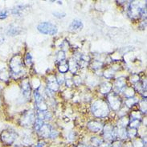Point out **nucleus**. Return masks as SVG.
Returning <instances> with one entry per match:
<instances>
[{
    "mask_svg": "<svg viewBox=\"0 0 147 147\" xmlns=\"http://www.w3.org/2000/svg\"><path fill=\"white\" fill-rule=\"evenodd\" d=\"M83 27H84V25H83V23L81 22V20L74 19L69 26V31H80V30H82Z\"/></svg>",
    "mask_w": 147,
    "mask_h": 147,
    "instance_id": "9d476101",
    "label": "nucleus"
},
{
    "mask_svg": "<svg viewBox=\"0 0 147 147\" xmlns=\"http://www.w3.org/2000/svg\"><path fill=\"white\" fill-rule=\"evenodd\" d=\"M58 63V69H59V72L61 74H63L65 72H67L68 71V60H63V61H61V62H59V63Z\"/></svg>",
    "mask_w": 147,
    "mask_h": 147,
    "instance_id": "4468645a",
    "label": "nucleus"
},
{
    "mask_svg": "<svg viewBox=\"0 0 147 147\" xmlns=\"http://www.w3.org/2000/svg\"><path fill=\"white\" fill-rule=\"evenodd\" d=\"M34 96H35V101H36V104H37V103H39V102H40L41 100H43L42 95H41V93H40V92H39V91H38V90L35 91V92H34Z\"/></svg>",
    "mask_w": 147,
    "mask_h": 147,
    "instance_id": "b1692460",
    "label": "nucleus"
},
{
    "mask_svg": "<svg viewBox=\"0 0 147 147\" xmlns=\"http://www.w3.org/2000/svg\"><path fill=\"white\" fill-rule=\"evenodd\" d=\"M43 121L40 119V118H36V120H35V129L36 130H37V131H39V130L40 129V128L43 126Z\"/></svg>",
    "mask_w": 147,
    "mask_h": 147,
    "instance_id": "5701e85b",
    "label": "nucleus"
},
{
    "mask_svg": "<svg viewBox=\"0 0 147 147\" xmlns=\"http://www.w3.org/2000/svg\"><path fill=\"white\" fill-rule=\"evenodd\" d=\"M36 120L35 113L32 111H29L25 112L21 117V124L22 125H31Z\"/></svg>",
    "mask_w": 147,
    "mask_h": 147,
    "instance_id": "423d86ee",
    "label": "nucleus"
},
{
    "mask_svg": "<svg viewBox=\"0 0 147 147\" xmlns=\"http://www.w3.org/2000/svg\"><path fill=\"white\" fill-rule=\"evenodd\" d=\"M65 58H66V56H65V53L63 51H60L58 52L57 54V57H56V63L61 62L65 60Z\"/></svg>",
    "mask_w": 147,
    "mask_h": 147,
    "instance_id": "4be33fe9",
    "label": "nucleus"
},
{
    "mask_svg": "<svg viewBox=\"0 0 147 147\" xmlns=\"http://www.w3.org/2000/svg\"><path fill=\"white\" fill-rule=\"evenodd\" d=\"M102 65H103L102 62H100L99 60H96V61H94L93 63H92V68H94V69H98V68H101Z\"/></svg>",
    "mask_w": 147,
    "mask_h": 147,
    "instance_id": "393cba45",
    "label": "nucleus"
},
{
    "mask_svg": "<svg viewBox=\"0 0 147 147\" xmlns=\"http://www.w3.org/2000/svg\"><path fill=\"white\" fill-rule=\"evenodd\" d=\"M108 100H109V105H111V107L112 108L113 110L119 109L121 101V98L119 97V96L116 92H112V93L109 94Z\"/></svg>",
    "mask_w": 147,
    "mask_h": 147,
    "instance_id": "39448f33",
    "label": "nucleus"
},
{
    "mask_svg": "<svg viewBox=\"0 0 147 147\" xmlns=\"http://www.w3.org/2000/svg\"><path fill=\"white\" fill-rule=\"evenodd\" d=\"M52 14L55 17H56L58 19H62V18L65 17V15H66V14H65L64 12H60V11H55Z\"/></svg>",
    "mask_w": 147,
    "mask_h": 147,
    "instance_id": "a878e982",
    "label": "nucleus"
},
{
    "mask_svg": "<svg viewBox=\"0 0 147 147\" xmlns=\"http://www.w3.org/2000/svg\"><path fill=\"white\" fill-rule=\"evenodd\" d=\"M22 89H23V96L28 99L30 98V94H31V86L28 80H24L22 85Z\"/></svg>",
    "mask_w": 147,
    "mask_h": 147,
    "instance_id": "f8f14e48",
    "label": "nucleus"
},
{
    "mask_svg": "<svg viewBox=\"0 0 147 147\" xmlns=\"http://www.w3.org/2000/svg\"><path fill=\"white\" fill-rule=\"evenodd\" d=\"M141 8L138 6V3H131L129 7V14L132 16V18L137 17L140 15Z\"/></svg>",
    "mask_w": 147,
    "mask_h": 147,
    "instance_id": "6e6552de",
    "label": "nucleus"
},
{
    "mask_svg": "<svg viewBox=\"0 0 147 147\" xmlns=\"http://www.w3.org/2000/svg\"><path fill=\"white\" fill-rule=\"evenodd\" d=\"M129 125L132 128L136 129L137 127H138L140 125V120L137 119V118L131 117V119H130V121H129Z\"/></svg>",
    "mask_w": 147,
    "mask_h": 147,
    "instance_id": "412c9836",
    "label": "nucleus"
},
{
    "mask_svg": "<svg viewBox=\"0 0 147 147\" xmlns=\"http://www.w3.org/2000/svg\"><path fill=\"white\" fill-rule=\"evenodd\" d=\"M59 89V84L54 76H51L47 78V89L54 92Z\"/></svg>",
    "mask_w": 147,
    "mask_h": 147,
    "instance_id": "0eeeda50",
    "label": "nucleus"
},
{
    "mask_svg": "<svg viewBox=\"0 0 147 147\" xmlns=\"http://www.w3.org/2000/svg\"><path fill=\"white\" fill-rule=\"evenodd\" d=\"M66 83H67V85L68 87H72L73 85H74V82L72 79H69V80H66Z\"/></svg>",
    "mask_w": 147,
    "mask_h": 147,
    "instance_id": "c85d7f7f",
    "label": "nucleus"
},
{
    "mask_svg": "<svg viewBox=\"0 0 147 147\" xmlns=\"http://www.w3.org/2000/svg\"><path fill=\"white\" fill-rule=\"evenodd\" d=\"M25 63L27 65H30L32 63V58H31V56L30 53H27V56H26V58H25Z\"/></svg>",
    "mask_w": 147,
    "mask_h": 147,
    "instance_id": "bb28decb",
    "label": "nucleus"
},
{
    "mask_svg": "<svg viewBox=\"0 0 147 147\" xmlns=\"http://www.w3.org/2000/svg\"><path fill=\"white\" fill-rule=\"evenodd\" d=\"M21 32V28L19 27L18 24H15V23H12L10 25L9 28L7 31V33L9 36H17L19 35Z\"/></svg>",
    "mask_w": 147,
    "mask_h": 147,
    "instance_id": "1a4fd4ad",
    "label": "nucleus"
},
{
    "mask_svg": "<svg viewBox=\"0 0 147 147\" xmlns=\"http://www.w3.org/2000/svg\"><path fill=\"white\" fill-rule=\"evenodd\" d=\"M7 17V11H3L0 12V19H5Z\"/></svg>",
    "mask_w": 147,
    "mask_h": 147,
    "instance_id": "cd10ccee",
    "label": "nucleus"
},
{
    "mask_svg": "<svg viewBox=\"0 0 147 147\" xmlns=\"http://www.w3.org/2000/svg\"><path fill=\"white\" fill-rule=\"evenodd\" d=\"M115 87L116 89H117L119 91H124V89L126 88V84H125V81L123 78H120L117 79L115 82Z\"/></svg>",
    "mask_w": 147,
    "mask_h": 147,
    "instance_id": "2eb2a0df",
    "label": "nucleus"
},
{
    "mask_svg": "<svg viewBox=\"0 0 147 147\" xmlns=\"http://www.w3.org/2000/svg\"><path fill=\"white\" fill-rule=\"evenodd\" d=\"M91 109L94 116L97 117H105L109 112L108 104L102 100H98L95 101L92 104Z\"/></svg>",
    "mask_w": 147,
    "mask_h": 147,
    "instance_id": "f257e3e1",
    "label": "nucleus"
},
{
    "mask_svg": "<svg viewBox=\"0 0 147 147\" xmlns=\"http://www.w3.org/2000/svg\"><path fill=\"white\" fill-rule=\"evenodd\" d=\"M27 6L26 5H19V6H17L16 7H14L13 10H12V14H16V15H20L22 14V11L27 7Z\"/></svg>",
    "mask_w": 147,
    "mask_h": 147,
    "instance_id": "a211bd4d",
    "label": "nucleus"
},
{
    "mask_svg": "<svg viewBox=\"0 0 147 147\" xmlns=\"http://www.w3.org/2000/svg\"><path fill=\"white\" fill-rule=\"evenodd\" d=\"M16 134L14 131L11 129H7L4 130V131L1 134V140L3 143H5L6 145H11L15 138H16Z\"/></svg>",
    "mask_w": 147,
    "mask_h": 147,
    "instance_id": "20e7f679",
    "label": "nucleus"
},
{
    "mask_svg": "<svg viewBox=\"0 0 147 147\" xmlns=\"http://www.w3.org/2000/svg\"><path fill=\"white\" fill-rule=\"evenodd\" d=\"M138 102V101L136 99V98H134V97H130V98H127V100L125 101V105H126L129 108H130V107L134 106V105H136Z\"/></svg>",
    "mask_w": 147,
    "mask_h": 147,
    "instance_id": "6ab92c4d",
    "label": "nucleus"
},
{
    "mask_svg": "<svg viewBox=\"0 0 147 147\" xmlns=\"http://www.w3.org/2000/svg\"><path fill=\"white\" fill-rule=\"evenodd\" d=\"M4 36L0 33V45H2L4 43Z\"/></svg>",
    "mask_w": 147,
    "mask_h": 147,
    "instance_id": "c756f323",
    "label": "nucleus"
},
{
    "mask_svg": "<svg viewBox=\"0 0 147 147\" xmlns=\"http://www.w3.org/2000/svg\"><path fill=\"white\" fill-rule=\"evenodd\" d=\"M111 89H112V85L109 82L103 83L100 87V91L101 93H109V92H110Z\"/></svg>",
    "mask_w": 147,
    "mask_h": 147,
    "instance_id": "f3484780",
    "label": "nucleus"
},
{
    "mask_svg": "<svg viewBox=\"0 0 147 147\" xmlns=\"http://www.w3.org/2000/svg\"><path fill=\"white\" fill-rule=\"evenodd\" d=\"M37 29L40 33L50 36L56 35L58 31L56 26H55L50 22H43L40 23L37 27Z\"/></svg>",
    "mask_w": 147,
    "mask_h": 147,
    "instance_id": "f03ea898",
    "label": "nucleus"
},
{
    "mask_svg": "<svg viewBox=\"0 0 147 147\" xmlns=\"http://www.w3.org/2000/svg\"><path fill=\"white\" fill-rule=\"evenodd\" d=\"M10 67L11 70L13 75H19L22 72V67H23V63L20 57L19 56H16L13 57L11 60L10 63Z\"/></svg>",
    "mask_w": 147,
    "mask_h": 147,
    "instance_id": "7ed1b4c3",
    "label": "nucleus"
},
{
    "mask_svg": "<svg viewBox=\"0 0 147 147\" xmlns=\"http://www.w3.org/2000/svg\"><path fill=\"white\" fill-rule=\"evenodd\" d=\"M88 126L92 132H98V131H100V130H101L103 128L101 123L98 122L96 121H92L89 122Z\"/></svg>",
    "mask_w": 147,
    "mask_h": 147,
    "instance_id": "9b49d317",
    "label": "nucleus"
},
{
    "mask_svg": "<svg viewBox=\"0 0 147 147\" xmlns=\"http://www.w3.org/2000/svg\"><path fill=\"white\" fill-rule=\"evenodd\" d=\"M52 127L49 125H47V124H43V126L40 128V129L39 130V132H40V134L43 136V137H48L50 136L51 134V131H52Z\"/></svg>",
    "mask_w": 147,
    "mask_h": 147,
    "instance_id": "ddd939ff",
    "label": "nucleus"
},
{
    "mask_svg": "<svg viewBox=\"0 0 147 147\" xmlns=\"http://www.w3.org/2000/svg\"><path fill=\"white\" fill-rule=\"evenodd\" d=\"M124 93H125V96L127 97V98H130V97H133L134 96V90L132 89V88H125V89H124Z\"/></svg>",
    "mask_w": 147,
    "mask_h": 147,
    "instance_id": "aec40b11",
    "label": "nucleus"
},
{
    "mask_svg": "<svg viewBox=\"0 0 147 147\" xmlns=\"http://www.w3.org/2000/svg\"><path fill=\"white\" fill-rule=\"evenodd\" d=\"M68 70H70L74 74L76 72L77 68H78L76 60H73V59H71V60H68Z\"/></svg>",
    "mask_w": 147,
    "mask_h": 147,
    "instance_id": "dca6fc26",
    "label": "nucleus"
}]
</instances>
